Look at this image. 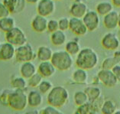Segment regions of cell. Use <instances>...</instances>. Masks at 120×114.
<instances>
[{
    "instance_id": "obj_43",
    "label": "cell",
    "mask_w": 120,
    "mask_h": 114,
    "mask_svg": "<svg viewBox=\"0 0 120 114\" xmlns=\"http://www.w3.org/2000/svg\"><path fill=\"white\" fill-rule=\"evenodd\" d=\"M113 57L116 58V60L118 61V62L120 64V50H116L114 51V54H113Z\"/></svg>"
},
{
    "instance_id": "obj_32",
    "label": "cell",
    "mask_w": 120,
    "mask_h": 114,
    "mask_svg": "<svg viewBox=\"0 0 120 114\" xmlns=\"http://www.w3.org/2000/svg\"><path fill=\"white\" fill-rule=\"evenodd\" d=\"M119 64L118 61L116 60V58L113 56L106 57L102 61L101 64V69L105 70H112L116 64Z\"/></svg>"
},
{
    "instance_id": "obj_38",
    "label": "cell",
    "mask_w": 120,
    "mask_h": 114,
    "mask_svg": "<svg viewBox=\"0 0 120 114\" xmlns=\"http://www.w3.org/2000/svg\"><path fill=\"white\" fill-rule=\"evenodd\" d=\"M91 110L90 103H87L84 105H82L80 106H77V110H75L74 114H88Z\"/></svg>"
},
{
    "instance_id": "obj_17",
    "label": "cell",
    "mask_w": 120,
    "mask_h": 114,
    "mask_svg": "<svg viewBox=\"0 0 120 114\" xmlns=\"http://www.w3.org/2000/svg\"><path fill=\"white\" fill-rule=\"evenodd\" d=\"M119 23V12L113 10L109 14L103 16L102 24L108 30H114L118 27Z\"/></svg>"
},
{
    "instance_id": "obj_6",
    "label": "cell",
    "mask_w": 120,
    "mask_h": 114,
    "mask_svg": "<svg viewBox=\"0 0 120 114\" xmlns=\"http://www.w3.org/2000/svg\"><path fill=\"white\" fill-rule=\"evenodd\" d=\"M5 39L6 42L14 45L15 48L28 43L27 36L24 31L17 26L5 34Z\"/></svg>"
},
{
    "instance_id": "obj_24",
    "label": "cell",
    "mask_w": 120,
    "mask_h": 114,
    "mask_svg": "<svg viewBox=\"0 0 120 114\" xmlns=\"http://www.w3.org/2000/svg\"><path fill=\"white\" fill-rule=\"evenodd\" d=\"M81 49L82 48L80 47V42H79L78 38H75L74 39L67 42L65 46H64V50L71 56H77Z\"/></svg>"
},
{
    "instance_id": "obj_25",
    "label": "cell",
    "mask_w": 120,
    "mask_h": 114,
    "mask_svg": "<svg viewBox=\"0 0 120 114\" xmlns=\"http://www.w3.org/2000/svg\"><path fill=\"white\" fill-rule=\"evenodd\" d=\"M113 5L111 2L109 1H102L99 2L96 6V11L98 13L99 16H105L113 11Z\"/></svg>"
},
{
    "instance_id": "obj_15",
    "label": "cell",
    "mask_w": 120,
    "mask_h": 114,
    "mask_svg": "<svg viewBox=\"0 0 120 114\" xmlns=\"http://www.w3.org/2000/svg\"><path fill=\"white\" fill-rule=\"evenodd\" d=\"M48 20L46 17H44L39 15H36L33 17L31 22V27L32 30L37 33H44L47 31Z\"/></svg>"
},
{
    "instance_id": "obj_45",
    "label": "cell",
    "mask_w": 120,
    "mask_h": 114,
    "mask_svg": "<svg viewBox=\"0 0 120 114\" xmlns=\"http://www.w3.org/2000/svg\"><path fill=\"white\" fill-rule=\"evenodd\" d=\"M25 2L29 4H37L39 0H25Z\"/></svg>"
},
{
    "instance_id": "obj_42",
    "label": "cell",
    "mask_w": 120,
    "mask_h": 114,
    "mask_svg": "<svg viewBox=\"0 0 120 114\" xmlns=\"http://www.w3.org/2000/svg\"><path fill=\"white\" fill-rule=\"evenodd\" d=\"M23 114H41V113H40V110L37 109H31V110H28L27 111H25Z\"/></svg>"
},
{
    "instance_id": "obj_33",
    "label": "cell",
    "mask_w": 120,
    "mask_h": 114,
    "mask_svg": "<svg viewBox=\"0 0 120 114\" xmlns=\"http://www.w3.org/2000/svg\"><path fill=\"white\" fill-rule=\"evenodd\" d=\"M106 100V99L103 96H99V98H97L96 100H93L92 102H89L90 104V107H91V109L93 110L96 111V112H100L101 110V108L102 106V105L104 103V101Z\"/></svg>"
},
{
    "instance_id": "obj_41",
    "label": "cell",
    "mask_w": 120,
    "mask_h": 114,
    "mask_svg": "<svg viewBox=\"0 0 120 114\" xmlns=\"http://www.w3.org/2000/svg\"><path fill=\"white\" fill-rule=\"evenodd\" d=\"M99 84H101L100 80H99V78L98 77L97 75L94 76L92 79V85L93 86H99Z\"/></svg>"
},
{
    "instance_id": "obj_36",
    "label": "cell",
    "mask_w": 120,
    "mask_h": 114,
    "mask_svg": "<svg viewBox=\"0 0 120 114\" xmlns=\"http://www.w3.org/2000/svg\"><path fill=\"white\" fill-rule=\"evenodd\" d=\"M59 30V26H58V20L52 19L48 20V25H47V31L50 33H53V32Z\"/></svg>"
},
{
    "instance_id": "obj_16",
    "label": "cell",
    "mask_w": 120,
    "mask_h": 114,
    "mask_svg": "<svg viewBox=\"0 0 120 114\" xmlns=\"http://www.w3.org/2000/svg\"><path fill=\"white\" fill-rule=\"evenodd\" d=\"M27 100L28 106L31 108H33V109H36V108L39 107L43 103V94H41L38 90H31L27 93Z\"/></svg>"
},
{
    "instance_id": "obj_49",
    "label": "cell",
    "mask_w": 120,
    "mask_h": 114,
    "mask_svg": "<svg viewBox=\"0 0 120 114\" xmlns=\"http://www.w3.org/2000/svg\"><path fill=\"white\" fill-rule=\"evenodd\" d=\"M117 36H118L119 39V41H120V30H119V31H118V34H117Z\"/></svg>"
},
{
    "instance_id": "obj_37",
    "label": "cell",
    "mask_w": 120,
    "mask_h": 114,
    "mask_svg": "<svg viewBox=\"0 0 120 114\" xmlns=\"http://www.w3.org/2000/svg\"><path fill=\"white\" fill-rule=\"evenodd\" d=\"M58 26H59V30L66 31L69 30L70 26V19L67 17H62L58 20Z\"/></svg>"
},
{
    "instance_id": "obj_46",
    "label": "cell",
    "mask_w": 120,
    "mask_h": 114,
    "mask_svg": "<svg viewBox=\"0 0 120 114\" xmlns=\"http://www.w3.org/2000/svg\"><path fill=\"white\" fill-rule=\"evenodd\" d=\"M88 114H98V113H97V112H96V111H94V110H93L91 109Z\"/></svg>"
},
{
    "instance_id": "obj_22",
    "label": "cell",
    "mask_w": 120,
    "mask_h": 114,
    "mask_svg": "<svg viewBox=\"0 0 120 114\" xmlns=\"http://www.w3.org/2000/svg\"><path fill=\"white\" fill-rule=\"evenodd\" d=\"M54 51L52 49L48 46L46 45H41L40 46L38 50L36 51V57L37 59L40 62L43 61H51L52 55H53Z\"/></svg>"
},
{
    "instance_id": "obj_48",
    "label": "cell",
    "mask_w": 120,
    "mask_h": 114,
    "mask_svg": "<svg viewBox=\"0 0 120 114\" xmlns=\"http://www.w3.org/2000/svg\"><path fill=\"white\" fill-rule=\"evenodd\" d=\"M114 114H120V110H117Z\"/></svg>"
},
{
    "instance_id": "obj_12",
    "label": "cell",
    "mask_w": 120,
    "mask_h": 114,
    "mask_svg": "<svg viewBox=\"0 0 120 114\" xmlns=\"http://www.w3.org/2000/svg\"><path fill=\"white\" fill-rule=\"evenodd\" d=\"M88 10L87 5L83 1L74 2L70 6L69 13L71 17L74 18L83 19V17L86 15Z\"/></svg>"
},
{
    "instance_id": "obj_44",
    "label": "cell",
    "mask_w": 120,
    "mask_h": 114,
    "mask_svg": "<svg viewBox=\"0 0 120 114\" xmlns=\"http://www.w3.org/2000/svg\"><path fill=\"white\" fill-rule=\"evenodd\" d=\"M111 2L112 3L113 6L116 8H120V0H111Z\"/></svg>"
},
{
    "instance_id": "obj_21",
    "label": "cell",
    "mask_w": 120,
    "mask_h": 114,
    "mask_svg": "<svg viewBox=\"0 0 120 114\" xmlns=\"http://www.w3.org/2000/svg\"><path fill=\"white\" fill-rule=\"evenodd\" d=\"M10 84L13 90H20L23 91H27L28 84L27 80L21 75H13L10 79Z\"/></svg>"
},
{
    "instance_id": "obj_29",
    "label": "cell",
    "mask_w": 120,
    "mask_h": 114,
    "mask_svg": "<svg viewBox=\"0 0 120 114\" xmlns=\"http://www.w3.org/2000/svg\"><path fill=\"white\" fill-rule=\"evenodd\" d=\"M74 104L77 106H80L82 105H84L87 103H89L88 97L84 92V90H77L74 93Z\"/></svg>"
},
{
    "instance_id": "obj_5",
    "label": "cell",
    "mask_w": 120,
    "mask_h": 114,
    "mask_svg": "<svg viewBox=\"0 0 120 114\" xmlns=\"http://www.w3.org/2000/svg\"><path fill=\"white\" fill-rule=\"evenodd\" d=\"M15 59L19 63H25L28 61H33L37 59L36 51L34 50L33 47L29 43L17 47L15 48Z\"/></svg>"
},
{
    "instance_id": "obj_30",
    "label": "cell",
    "mask_w": 120,
    "mask_h": 114,
    "mask_svg": "<svg viewBox=\"0 0 120 114\" xmlns=\"http://www.w3.org/2000/svg\"><path fill=\"white\" fill-rule=\"evenodd\" d=\"M53 87H54V85L51 81L48 80V79H43V80L41 82L39 86L38 87V90L41 94L45 95V94H48Z\"/></svg>"
},
{
    "instance_id": "obj_2",
    "label": "cell",
    "mask_w": 120,
    "mask_h": 114,
    "mask_svg": "<svg viewBox=\"0 0 120 114\" xmlns=\"http://www.w3.org/2000/svg\"><path fill=\"white\" fill-rule=\"evenodd\" d=\"M69 91L63 86H54L47 94V103L48 105L57 108L64 106L69 100Z\"/></svg>"
},
{
    "instance_id": "obj_4",
    "label": "cell",
    "mask_w": 120,
    "mask_h": 114,
    "mask_svg": "<svg viewBox=\"0 0 120 114\" xmlns=\"http://www.w3.org/2000/svg\"><path fill=\"white\" fill-rule=\"evenodd\" d=\"M8 106L14 111L25 110L28 106L26 92L20 90H11Z\"/></svg>"
},
{
    "instance_id": "obj_13",
    "label": "cell",
    "mask_w": 120,
    "mask_h": 114,
    "mask_svg": "<svg viewBox=\"0 0 120 114\" xmlns=\"http://www.w3.org/2000/svg\"><path fill=\"white\" fill-rule=\"evenodd\" d=\"M56 71V68H54V66L51 62V61L40 62L37 67V72L44 79H48L51 77L52 76L54 75Z\"/></svg>"
},
{
    "instance_id": "obj_23",
    "label": "cell",
    "mask_w": 120,
    "mask_h": 114,
    "mask_svg": "<svg viewBox=\"0 0 120 114\" xmlns=\"http://www.w3.org/2000/svg\"><path fill=\"white\" fill-rule=\"evenodd\" d=\"M50 41L54 46L60 47L65 45L67 42V34L65 31L57 30L50 35Z\"/></svg>"
},
{
    "instance_id": "obj_20",
    "label": "cell",
    "mask_w": 120,
    "mask_h": 114,
    "mask_svg": "<svg viewBox=\"0 0 120 114\" xmlns=\"http://www.w3.org/2000/svg\"><path fill=\"white\" fill-rule=\"evenodd\" d=\"M88 77V71H86V70L77 68L72 73L71 76L73 82L77 84H81V85H84V84H87Z\"/></svg>"
},
{
    "instance_id": "obj_34",
    "label": "cell",
    "mask_w": 120,
    "mask_h": 114,
    "mask_svg": "<svg viewBox=\"0 0 120 114\" xmlns=\"http://www.w3.org/2000/svg\"><path fill=\"white\" fill-rule=\"evenodd\" d=\"M40 113L41 114H65L60 110V108L50 106V105H47L46 106L42 108L40 110Z\"/></svg>"
},
{
    "instance_id": "obj_11",
    "label": "cell",
    "mask_w": 120,
    "mask_h": 114,
    "mask_svg": "<svg viewBox=\"0 0 120 114\" xmlns=\"http://www.w3.org/2000/svg\"><path fill=\"white\" fill-rule=\"evenodd\" d=\"M69 30L77 37L84 36L88 32L86 25L83 22V19L74 18V17H71L70 19Z\"/></svg>"
},
{
    "instance_id": "obj_39",
    "label": "cell",
    "mask_w": 120,
    "mask_h": 114,
    "mask_svg": "<svg viewBox=\"0 0 120 114\" xmlns=\"http://www.w3.org/2000/svg\"><path fill=\"white\" fill-rule=\"evenodd\" d=\"M10 15V12L2 2H0V19Z\"/></svg>"
},
{
    "instance_id": "obj_51",
    "label": "cell",
    "mask_w": 120,
    "mask_h": 114,
    "mask_svg": "<svg viewBox=\"0 0 120 114\" xmlns=\"http://www.w3.org/2000/svg\"><path fill=\"white\" fill-rule=\"evenodd\" d=\"M11 114H19V113H11Z\"/></svg>"
},
{
    "instance_id": "obj_10",
    "label": "cell",
    "mask_w": 120,
    "mask_h": 114,
    "mask_svg": "<svg viewBox=\"0 0 120 114\" xmlns=\"http://www.w3.org/2000/svg\"><path fill=\"white\" fill-rule=\"evenodd\" d=\"M56 9L55 2L53 0H39L37 3V13L39 15L48 17L54 14Z\"/></svg>"
},
{
    "instance_id": "obj_47",
    "label": "cell",
    "mask_w": 120,
    "mask_h": 114,
    "mask_svg": "<svg viewBox=\"0 0 120 114\" xmlns=\"http://www.w3.org/2000/svg\"><path fill=\"white\" fill-rule=\"evenodd\" d=\"M118 28H119V30H120V11L119 12V23H118Z\"/></svg>"
},
{
    "instance_id": "obj_9",
    "label": "cell",
    "mask_w": 120,
    "mask_h": 114,
    "mask_svg": "<svg viewBox=\"0 0 120 114\" xmlns=\"http://www.w3.org/2000/svg\"><path fill=\"white\" fill-rule=\"evenodd\" d=\"M96 75L99 78L101 84L108 88H112V87H116L119 83L112 70L100 69Z\"/></svg>"
},
{
    "instance_id": "obj_28",
    "label": "cell",
    "mask_w": 120,
    "mask_h": 114,
    "mask_svg": "<svg viewBox=\"0 0 120 114\" xmlns=\"http://www.w3.org/2000/svg\"><path fill=\"white\" fill-rule=\"evenodd\" d=\"M117 110L118 107L116 102L112 99H107L104 101L100 112L102 114H114Z\"/></svg>"
},
{
    "instance_id": "obj_31",
    "label": "cell",
    "mask_w": 120,
    "mask_h": 114,
    "mask_svg": "<svg viewBox=\"0 0 120 114\" xmlns=\"http://www.w3.org/2000/svg\"><path fill=\"white\" fill-rule=\"evenodd\" d=\"M43 79L44 78L37 72L35 74H34L32 77H31L30 78L27 80L28 87H31V88H33V89L38 88V87L39 86L41 82L43 80Z\"/></svg>"
},
{
    "instance_id": "obj_19",
    "label": "cell",
    "mask_w": 120,
    "mask_h": 114,
    "mask_svg": "<svg viewBox=\"0 0 120 114\" xmlns=\"http://www.w3.org/2000/svg\"><path fill=\"white\" fill-rule=\"evenodd\" d=\"M20 75L28 80L37 73V67L33 61H28L21 64L19 68Z\"/></svg>"
},
{
    "instance_id": "obj_26",
    "label": "cell",
    "mask_w": 120,
    "mask_h": 114,
    "mask_svg": "<svg viewBox=\"0 0 120 114\" xmlns=\"http://www.w3.org/2000/svg\"><path fill=\"white\" fill-rule=\"evenodd\" d=\"M84 92L86 93L87 97H88L89 102H92L93 100H95L102 95V90L98 86L90 85L84 89Z\"/></svg>"
},
{
    "instance_id": "obj_18",
    "label": "cell",
    "mask_w": 120,
    "mask_h": 114,
    "mask_svg": "<svg viewBox=\"0 0 120 114\" xmlns=\"http://www.w3.org/2000/svg\"><path fill=\"white\" fill-rule=\"evenodd\" d=\"M2 2L9 11L10 14L22 12L25 8V0H3Z\"/></svg>"
},
{
    "instance_id": "obj_8",
    "label": "cell",
    "mask_w": 120,
    "mask_h": 114,
    "mask_svg": "<svg viewBox=\"0 0 120 114\" xmlns=\"http://www.w3.org/2000/svg\"><path fill=\"white\" fill-rule=\"evenodd\" d=\"M82 19L88 31H96L100 24V16L95 10L89 9Z\"/></svg>"
},
{
    "instance_id": "obj_3",
    "label": "cell",
    "mask_w": 120,
    "mask_h": 114,
    "mask_svg": "<svg viewBox=\"0 0 120 114\" xmlns=\"http://www.w3.org/2000/svg\"><path fill=\"white\" fill-rule=\"evenodd\" d=\"M51 62L57 71H67L72 68L74 61L73 56L69 54L65 50H58L53 53Z\"/></svg>"
},
{
    "instance_id": "obj_14",
    "label": "cell",
    "mask_w": 120,
    "mask_h": 114,
    "mask_svg": "<svg viewBox=\"0 0 120 114\" xmlns=\"http://www.w3.org/2000/svg\"><path fill=\"white\" fill-rule=\"evenodd\" d=\"M15 48L14 45L6 42L2 43L0 46V61H9L15 58Z\"/></svg>"
},
{
    "instance_id": "obj_27",
    "label": "cell",
    "mask_w": 120,
    "mask_h": 114,
    "mask_svg": "<svg viewBox=\"0 0 120 114\" xmlns=\"http://www.w3.org/2000/svg\"><path fill=\"white\" fill-rule=\"evenodd\" d=\"M15 27V20L13 17L8 15L0 19V31L4 32L5 34Z\"/></svg>"
},
{
    "instance_id": "obj_35",
    "label": "cell",
    "mask_w": 120,
    "mask_h": 114,
    "mask_svg": "<svg viewBox=\"0 0 120 114\" xmlns=\"http://www.w3.org/2000/svg\"><path fill=\"white\" fill-rule=\"evenodd\" d=\"M11 92V90L4 89L0 93V103L2 105H3L4 106H8V99H9Z\"/></svg>"
},
{
    "instance_id": "obj_52",
    "label": "cell",
    "mask_w": 120,
    "mask_h": 114,
    "mask_svg": "<svg viewBox=\"0 0 120 114\" xmlns=\"http://www.w3.org/2000/svg\"><path fill=\"white\" fill-rule=\"evenodd\" d=\"M0 46H1V44H0Z\"/></svg>"
},
{
    "instance_id": "obj_50",
    "label": "cell",
    "mask_w": 120,
    "mask_h": 114,
    "mask_svg": "<svg viewBox=\"0 0 120 114\" xmlns=\"http://www.w3.org/2000/svg\"><path fill=\"white\" fill-rule=\"evenodd\" d=\"M53 1H54V2L55 1H62V0H53Z\"/></svg>"
},
{
    "instance_id": "obj_7",
    "label": "cell",
    "mask_w": 120,
    "mask_h": 114,
    "mask_svg": "<svg viewBox=\"0 0 120 114\" xmlns=\"http://www.w3.org/2000/svg\"><path fill=\"white\" fill-rule=\"evenodd\" d=\"M100 43L102 48L108 51H115L120 47V41L117 34L114 32H107L105 34L102 38Z\"/></svg>"
},
{
    "instance_id": "obj_40",
    "label": "cell",
    "mask_w": 120,
    "mask_h": 114,
    "mask_svg": "<svg viewBox=\"0 0 120 114\" xmlns=\"http://www.w3.org/2000/svg\"><path fill=\"white\" fill-rule=\"evenodd\" d=\"M112 71L113 72L114 75L116 76L118 82L120 83V64H116V65L112 69Z\"/></svg>"
},
{
    "instance_id": "obj_1",
    "label": "cell",
    "mask_w": 120,
    "mask_h": 114,
    "mask_svg": "<svg viewBox=\"0 0 120 114\" xmlns=\"http://www.w3.org/2000/svg\"><path fill=\"white\" fill-rule=\"evenodd\" d=\"M99 60L97 52L92 48L86 47L82 48L76 56L75 64L77 68H81L88 71L98 65Z\"/></svg>"
}]
</instances>
